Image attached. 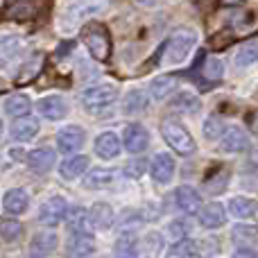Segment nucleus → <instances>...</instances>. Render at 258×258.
<instances>
[{
    "instance_id": "obj_1",
    "label": "nucleus",
    "mask_w": 258,
    "mask_h": 258,
    "mask_svg": "<svg viewBox=\"0 0 258 258\" xmlns=\"http://www.w3.org/2000/svg\"><path fill=\"white\" fill-rule=\"evenodd\" d=\"M197 45V34L192 30H186V27H179L174 30L168 39L163 41L159 52V63L161 66H181L190 52Z\"/></svg>"
},
{
    "instance_id": "obj_2",
    "label": "nucleus",
    "mask_w": 258,
    "mask_h": 258,
    "mask_svg": "<svg viewBox=\"0 0 258 258\" xmlns=\"http://www.w3.org/2000/svg\"><path fill=\"white\" fill-rule=\"evenodd\" d=\"M84 45L95 61L104 63L111 57V34L100 23H89L84 30Z\"/></svg>"
},
{
    "instance_id": "obj_3",
    "label": "nucleus",
    "mask_w": 258,
    "mask_h": 258,
    "mask_svg": "<svg viewBox=\"0 0 258 258\" xmlns=\"http://www.w3.org/2000/svg\"><path fill=\"white\" fill-rule=\"evenodd\" d=\"M161 134H163L165 143H168L174 152H179L181 156H188V154L195 152V138L190 136V132H188L179 120H172V118L163 120Z\"/></svg>"
},
{
    "instance_id": "obj_4",
    "label": "nucleus",
    "mask_w": 258,
    "mask_h": 258,
    "mask_svg": "<svg viewBox=\"0 0 258 258\" xmlns=\"http://www.w3.org/2000/svg\"><path fill=\"white\" fill-rule=\"evenodd\" d=\"M116 98H118V89L113 84H98L82 93V104L91 113H102L116 102Z\"/></svg>"
},
{
    "instance_id": "obj_5",
    "label": "nucleus",
    "mask_w": 258,
    "mask_h": 258,
    "mask_svg": "<svg viewBox=\"0 0 258 258\" xmlns=\"http://www.w3.org/2000/svg\"><path fill=\"white\" fill-rule=\"evenodd\" d=\"M63 218H68V204L61 195H52L50 200H45L39 209V222L45 227H54Z\"/></svg>"
},
{
    "instance_id": "obj_6",
    "label": "nucleus",
    "mask_w": 258,
    "mask_h": 258,
    "mask_svg": "<svg viewBox=\"0 0 258 258\" xmlns=\"http://www.w3.org/2000/svg\"><path fill=\"white\" fill-rule=\"evenodd\" d=\"M84 141H86L84 129L77 127V125H68L57 134V147L63 152V154H73V152H77L82 145H84Z\"/></svg>"
},
{
    "instance_id": "obj_7",
    "label": "nucleus",
    "mask_w": 258,
    "mask_h": 258,
    "mask_svg": "<svg viewBox=\"0 0 258 258\" xmlns=\"http://www.w3.org/2000/svg\"><path fill=\"white\" fill-rule=\"evenodd\" d=\"M122 141H125V150L132 152V154H138V152H145V147L150 145V134L143 125L138 122H132V125L125 127V134H122Z\"/></svg>"
},
{
    "instance_id": "obj_8",
    "label": "nucleus",
    "mask_w": 258,
    "mask_h": 258,
    "mask_svg": "<svg viewBox=\"0 0 258 258\" xmlns=\"http://www.w3.org/2000/svg\"><path fill=\"white\" fill-rule=\"evenodd\" d=\"M86 16V3L84 0H71L63 7L61 16H59V30L61 32H71L77 27V23Z\"/></svg>"
},
{
    "instance_id": "obj_9",
    "label": "nucleus",
    "mask_w": 258,
    "mask_h": 258,
    "mask_svg": "<svg viewBox=\"0 0 258 258\" xmlns=\"http://www.w3.org/2000/svg\"><path fill=\"white\" fill-rule=\"evenodd\" d=\"M36 109H39V113L43 118H48V120H61L68 113V104L61 95H45V98L39 100Z\"/></svg>"
},
{
    "instance_id": "obj_10",
    "label": "nucleus",
    "mask_w": 258,
    "mask_h": 258,
    "mask_svg": "<svg viewBox=\"0 0 258 258\" xmlns=\"http://www.w3.org/2000/svg\"><path fill=\"white\" fill-rule=\"evenodd\" d=\"M43 59H45L43 52H34L32 57H27L25 61L21 63V68H18L16 80L14 82H16L18 86H25V84H30L32 80H36L39 73H41V68H43Z\"/></svg>"
},
{
    "instance_id": "obj_11",
    "label": "nucleus",
    "mask_w": 258,
    "mask_h": 258,
    "mask_svg": "<svg viewBox=\"0 0 258 258\" xmlns=\"http://www.w3.org/2000/svg\"><path fill=\"white\" fill-rule=\"evenodd\" d=\"M59 240L54 231H41L32 238L30 242V258H45L50 256L54 249H57Z\"/></svg>"
},
{
    "instance_id": "obj_12",
    "label": "nucleus",
    "mask_w": 258,
    "mask_h": 258,
    "mask_svg": "<svg viewBox=\"0 0 258 258\" xmlns=\"http://www.w3.org/2000/svg\"><path fill=\"white\" fill-rule=\"evenodd\" d=\"M150 172L156 183H168L174 174V159L165 152H159L150 163Z\"/></svg>"
},
{
    "instance_id": "obj_13",
    "label": "nucleus",
    "mask_w": 258,
    "mask_h": 258,
    "mask_svg": "<svg viewBox=\"0 0 258 258\" xmlns=\"http://www.w3.org/2000/svg\"><path fill=\"white\" fill-rule=\"evenodd\" d=\"M54 159H57V154H54L50 147H39V150H34V152H30V154H27V165H30L32 172L45 174V172H50V170H52Z\"/></svg>"
},
{
    "instance_id": "obj_14",
    "label": "nucleus",
    "mask_w": 258,
    "mask_h": 258,
    "mask_svg": "<svg viewBox=\"0 0 258 258\" xmlns=\"http://www.w3.org/2000/svg\"><path fill=\"white\" fill-rule=\"evenodd\" d=\"M222 152H229V154H236V152H245L249 147V138L242 132L240 127H229L222 136V143H220Z\"/></svg>"
},
{
    "instance_id": "obj_15",
    "label": "nucleus",
    "mask_w": 258,
    "mask_h": 258,
    "mask_svg": "<svg viewBox=\"0 0 258 258\" xmlns=\"http://www.w3.org/2000/svg\"><path fill=\"white\" fill-rule=\"evenodd\" d=\"M95 154L100 159H116L120 154V138L113 132H104L95 138Z\"/></svg>"
},
{
    "instance_id": "obj_16",
    "label": "nucleus",
    "mask_w": 258,
    "mask_h": 258,
    "mask_svg": "<svg viewBox=\"0 0 258 258\" xmlns=\"http://www.w3.org/2000/svg\"><path fill=\"white\" fill-rule=\"evenodd\" d=\"M200 222L204 229H218L227 222V213H224V206L220 202H211L204 209L200 211Z\"/></svg>"
},
{
    "instance_id": "obj_17",
    "label": "nucleus",
    "mask_w": 258,
    "mask_h": 258,
    "mask_svg": "<svg viewBox=\"0 0 258 258\" xmlns=\"http://www.w3.org/2000/svg\"><path fill=\"white\" fill-rule=\"evenodd\" d=\"M39 134V120L32 116H23V118H14L12 122V136L14 141H32Z\"/></svg>"
},
{
    "instance_id": "obj_18",
    "label": "nucleus",
    "mask_w": 258,
    "mask_h": 258,
    "mask_svg": "<svg viewBox=\"0 0 258 258\" xmlns=\"http://www.w3.org/2000/svg\"><path fill=\"white\" fill-rule=\"evenodd\" d=\"M174 200H177V206L179 211H183V213H200V206H202V197L197 195L195 188L190 186H181L177 188V192H174Z\"/></svg>"
},
{
    "instance_id": "obj_19",
    "label": "nucleus",
    "mask_w": 258,
    "mask_h": 258,
    "mask_svg": "<svg viewBox=\"0 0 258 258\" xmlns=\"http://www.w3.org/2000/svg\"><path fill=\"white\" fill-rule=\"evenodd\" d=\"M3 107H5V113H7V116L23 118V116H27V113H30L32 102H30V98H27V95L12 93V95H7V98H5Z\"/></svg>"
},
{
    "instance_id": "obj_20",
    "label": "nucleus",
    "mask_w": 258,
    "mask_h": 258,
    "mask_svg": "<svg viewBox=\"0 0 258 258\" xmlns=\"http://www.w3.org/2000/svg\"><path fill=\"white\" fill-rule=\"evenodd\" d=\"M36 14V3L34 0H14V5H9L7 9H5V16L9 18V21H30V18H34Z\"/></svg>"
},
{
    "instance_id": "obj_21",
    "label": "nucleus",
    "mask_w": 258,
    "mask_h": 258,
    "mask_svg": "<svg viewBox=\"0 0 258 258\" xmlns=\"http://www.w3.org/2000/svg\"><path fill=\"white\" fill-rule=\"evenodd\" d=\"M89 218L93 229H107L113 224V209L109 204H104V202H98V204L91 206Z\"/></svg>"
},
{
    "instance_id": "obj_22",
    "label": "nucleus",
    "mask_w": 258,
    "mask_h": 258,
    "mask_svg": "<svg viewBox=\"0 0 258 258\" xmlns=\"http://www.w3.org/2000/svg\"><path fill=\"white\" fill-rule=\"evenodd\" d=\"M27 204H30V197H27V192L23 190V188H14V190H9L3 200V209L7 211V213H14V215L23 213V211L27 209Z\"/></svg>"
},
{
    "instance_id": "obj_23",
    "label": "nucleus",
    "mask_w": 258,
    "mask_h": 258,
    "mask_svg": "<svg viewBox=\"0 0 258 258\" xmlns=\"http://www.w3.org/2000/svg\"><path fill=\"white\" fill-rule=\"evenodd\" d=\"M68 249L75 258H86L95 251V240L89 236V233H75L73 240L68 242Z\"/></svg>"
},
{
    "instance_id": "obj_24",
    "label": "nucleus",
    "mask_w": 258,
    "mask_h": 258,
    "mask_svg": "<svg viewBox=\"0 0 258 258\" xmlns=\"http://www.w3.org/2000/svg\"><path fill=\"white\" fill-rule=\"evenodd\" d=\"M172 109H177L179 113H197L202 109V102L190 91H179L172 100Z\"/></svg>"
},
{
    "instance_id": "obj_25",
    "label": "nucleus",
    "mask_w": 258,
    "mask_h": 258,
    "mask_svg": "<svg viewBox=\"0 0 258 258\" xmlns=\"http://www.w3.org/2000/svg\"><path fill=\"white\" fill-rule=\"evenodd\" d=\"M174 89H177V77L172 75H161L150 84V93L156 100H165L170 93H174Z\"/></svg>"
},
{
    "instance_id": "obj_26",
    "label": "nucleus",
    "mask_w": 258,
    "mask_h": 258,
    "mask_svg": "<svg viewBox=\"0 0 258 258\" xmlns=\"http://www.w3.org/2000/svg\"><path fill=\"white\" fill-rule=\"evenodd\" d=\"M86 168H89V156L80 154V156H71V159L63 161L59 172H61L63 179H75V177H80V174H84Z\"/></svg>"
},
{
    "instance_id": "obj_27",
    "label": "nucleus",
    "mask_w": 258,
    "mask_h": 258,
    "mask_svg": "<svg viewBox=\"0 0 258 258\" xmlns=\"http://www.w3.org/2000/svg\"><path fill=\"white\" fill-rule=\"evenodd\" d=\"M116 258H138V240L134 233H122L113 245Z\"/></svg>"
},
{
    "instance_id": "obj_28",
    "label": "nucleus",
    "mask_w": 258,
    "mask_h": 258,
    "mask_svg": "<svg viewBox=\"0 0 258 258\" xmlns=\"http://www.w3.org/2000/svg\"><path fill=\"white\" fill-rule=\"evenodd\" d=\"M254 63H258V39L242 43L236 52V66L238 68H249V66H254Z\"/></svg>"
},
{
    "instance_id": "obj_29",
    "label": "nucleus",
    "mask_w": 258,
    "mask_h": 258,
    "mask_svg": "<svg viewBox=\"0 0 258 258\" xmlns=\"http://www.w3.org/2000/svg\"><path fill=\"white\" fill-rule=\"evenodd\" d=\"M202 77H204L209 84H218L220 80H222L224 75V63L220 61L218 57H206L204 61H202Z\"/></svg>"
},
{
    "instance_id": "obj_30",
    "label": "nucleus",
    "mask_w": 258,
    "mask_h": 258,
    "mask_svg": "<svg viewBox=\"0 0 258 258\" xmlns=\"http://www.w3.org/2000/svg\"><path fill=\"white\" fill-rule=\"evenodd\" d=\"M91 218H89V211L77 206V209H71L68 211V229L75 233H86V227H89Z\"/></svg>"
},
{
    "instance_id": "obj_31",
    "label": "nucleus",
    "mask_w": 258,
    "mask_h": 258,
    "mask_svg": "<svg viewBox=\"0 0 258 258\" xmlns=\"http://www.w3.org/2000/svg\"><path fill=\"white\" fill-rule=\"evenodd\" d=\"M229 211H231L236 218L245 220L256 213V204H254V200H247V197H233V200L229 202Z\"/></svg>"
},
{
    "instance_id": "obj_32",
    "label": "nucleus",
    "mask_w": 258,
    "mask_h": 258,
    "mask_svg": "<svg viewBox=\"0 0 258 258\" xmlns=\"http://www.w3.org/2000/svg\"><path fill=\"white\" fill-rule=\"evenodd\" d=\"M141 224H143V215L138 213V211L129 209V211H122V215L116 222V227H118V231H122V233H134Z\"/></svg>"
},
{
    "instance_id": "obj_33",
    "label": "nucleus",
    "mask_w": 258,
    "mask_h": 258,
    "mask_svg": "<svg viewBox=\"0 0 258 258\" xmlns=\"http://www.w3.org/2000/svg\"><path fill=\"white\" fill-rule=\"evenodd\" d=\"M145 107H147V95L143 93L141 89H134L125 95V111L127 113L145 111Z\"/></svg>"
},
{
    "instance_id": "obj_34",
    "label": "nucleus",
    "mask_w": 258,
    "mask_h": 258,
    "mask_svg": "<svg viewBox=\"0 0 258 258\" xmlns=\"http://www.w3.org/2000/svg\"><path fill=\"white\" fill-rule=\"evenodd\" d=\"M113 181V170H104V168H95L89 172L86 177V188H104Z\"/></svg>"
},
{
    "instance_id": "obj_35",
    "label": "nucleus",
    "mask_w": 258,
    "mask_h": 258,
    "mask_svg": "<svg viewBox=\"0 0 258 258\" xmlns=\"http://www.w3.org/2000/svg\"><path fill=\"white\" fill-rule=\"evenodd\" d=\"M197 256V242L192 240H179L168 249V258H195Z\"/></svg>"
},
{
    "instance_id": "obj_36",
    "label": "nucleus",
    "mask_w": 258,
    "mask_h": 258,
    "mask_svg": "<svg viewBox=\"0 0 258 258\" xmlns=\"http://www.w3.org/2000/svg\"><path fill=\"white\" fill-rule=\"evenodd\" d=\"M143 249H145L147 258H156L159 251L163 249V236L156 231H150L145 238H143Z\"/></svg>"
},
{
    "instance_id": "obj_37",
    "label": "nucleus",
    "mask_w": 258,
    "mask_h": 258,
    "mask_svg": "<svg viewBox=\"0 0 258 258\" xmlns=\"http://www.w3.org/2000/svg\"><path fill=\"white\" fill-rule=\"evenodd\" d=\"M224 122H222V118L220 116H209L206 118V122H204V136L209 138V141H215V138H220V136H224Z\"/></svg>"
},
{
    "instance_id": "obj_38",
    "label": "nucleus",
    "mask_w": 258,
    "mask_h": 258,
    "mask_svg": "<svg viewBox=\"0 0 258 258\" xmlns=\"http://www.w3.org/2000/svg\"><path fill=\"white\" fill-rule=\"evenodd\" d=\"M21 231H23L21 222H16V220H3V240H7V242L16 240L21 236Z\"/></svg>"
},
{
    "instance_id": "obj_39",
    "label": "nucleus",
    "mask_w": 258,
    "mask_h": 258,
    "mask_svg": "<svg viewBox=\"0 0 258 258\" xmlns=\"http://www.w3.org/2000/svg\"><path fill=\"white\" fill-rule=\"evenodd\" d=\"M18 48H21V41H18L16 36H12V34H5L3 36L0 50H3V63H5V66H7V61H9V54H12V50L16 52Z\"/></svg>"
},
{
    "instance_id": "obj_40",
    "label": "nucleus",
    "mask_w": 258,
    "mask_h": 258,
    "mask_svg": "<svg viewBox=\"0 0 258 258\" xmlns=\"http://www.w3.org/2000/svg\"><path fill=\"white\" fill-rule=\"evenodd\" d=\"M145 170H147V161L145 159H132L125 165V174H127V177H132V179L143 177V172H145Z\"/></svg>"
},
{
    "instance_id": "obj_41",
    "label": "nucleus",
    "mask_w": 258,
    "mask_h": 258,
    "mask_svg": "<svg viewBox=\"0 0 258 258\" xmlns=\"http://www.w3.org/2000/svg\"><path fill=\"white\" fill-rule=\"evenodd\" d=\"M242 238H247V240H258V236H256V229L254 227H236L233 229V240L236 242H242Z\"/></svg>"
},
{
    "instance_id": "obj_42",
    "label": "nucleus",
    "mask_w": 258,
    "mask_h": 258,
    "mask_svg": "<svg viewBox=\"0 0 258 258\" xmlns=\"http://www.w3.org/2000/svg\"><path fill=\"white\" fill-rule=\"evenodd\" d=\"M186 231H188V224H186V222H181V220H174V222L170 224V236L177 238V240H179V238L186 236Z\"/></svg>"
},
{
    "instance_id": "obj_43",
    "label": "nucleus",
    "mask_w": 258,
    "mask_h": 258,
    "mask_svg": "<svg viewBox=\"0 0 258 258\" xmlns=\"http://www.w3.org/2000/svg\"><path fill=\"white\" fill-rule=\"evenodd\" d=\"M233 258H258V256H256V249H251V247H240L233 254Z\"/></svg>"
},
{
    "instance_id": "obj_44",
    "label": "nucleus",
    "mask_w": 258,
    "mask_h": 258,
    "mask_svg": "<svg viewBox=\"0 0 258 258\" xmlns=\"http://www.w3.org/2000/svg\"><path fill=\"white\" fill-rule=\"evenodd\" d=\"M245 0H218L220 7H236V5H242Z\"/></svg>"
},
{
    "instance_id": "obj_45",
    "label": "nucleus",
    "mask_w": 258,
    "mask_h": 258,
    "mask_svg": "<svg viewBox=\"0 0 258 258\" xmlns=\"http://www.w3.org/2000/svg\"><path fill=\"white\" fill-rule=\"evenodd\" d=\"M136 5L138 7H154L156 0H136Z\"/></svg>"
}]
</instances>
